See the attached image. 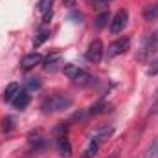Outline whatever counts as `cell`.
I'll return each mask as SVG.
<instances>
[{
	"mask_svg": "<svg viewBox=\"0 0 158 158\" xmlns=\"http://www.w3.org/2000/svg\"><path fill=\"white\" fill-rule=\"evenodd\" d=\"M40 63H42V55L37 53V52H33V53H28V55L22 57L20 68H22V70H31V68H35L37 64H40Z\"/></svg>",
	"mask_w": 158,
	"mask_h": 158,
	"instance_id": "cell-7",
	"label": "cell"
},
{
	"mask_svg": "<svg viewBox=\"0 0 158 158\" xmlns=\"http://www.w3.org/2000/svg\"><path fill=\"white\" fill-rule=\"evenodd\" d=\"M127 22H129V11L127 9H119L118 13L112 17V20H110V31L112 33L123 31L125 26H127Z\"/></svg>",
	"mask_w": 158,
	"mask_h": 158,
	"instance_id": "cell-6",
	"label": "cell"
},
{
	"mask_svg": "<svg viewBox=\"0 0 158 158\" xmlns=\"http://www.w3.org/2000/svg\"><path fill=\"white\" fill-rule=\"evenodd\" d=\"M129 48H131V39H127V37L110 42L109 44V50H107V59H114L118 55H123Z\"/></svg>",
	"mask_w": 158,
	"mask_h": 158,
	"instance_id": "cell-4",
	"label": "cell"
},
{
	"mask_svg": "<svg viewBox=\"0 0 158 158\" xmlns=\"http://www.w3.org/2000/svg\"><path fill=\"white\" fill-rule=\"evenodd\" d=\"M30 99H31V98H30L28 90H19V92H17V96L13 98V101H11V103H13V107H15V109L24 110V109L30 105Z\"/></svg>",
	"mask_w": 158,
	"mask_h": 158,
	"instance_id": "cell-8",
	"label": "cell"
},
{
	"mask_svg": "<svg viewBox=\"0 0 158 158\" xmlns=\"http://www.w3.org/2000/svg\"><path fill=\"white\" fill-rule=\"evenodd\" d=\"M147 76H158V57L151 63V66L147 68Z\"/></svg>",
	"mask_w": 158,
	"mask_h": 158,
	"instance_id": "cell-20",
	"label": "cell"
},
{
	"mask_svg": "<svg viewBox=\"0 0 158 158\" xmlns=\"http://www.w3.org/2000/svg\"><path fill=\"white\" fill-rule=\"evenodd\" d=\"M143 158H158V140L151 143V147H149V149L145 151Z\"/></svg>",
	"mask_w": 158,
	"mask_h": 158,
	"instance_id": "cell-16",
	"label": "cell"
},
{
	"mask_svg": "<svg viewBox=\"0 0 158 158\" xmlns=\"http://www.w3.org/2000/svg\"><path fill=\"white\" fill-rule=\"evenodd\" d=\"M72 105H74V99H72L70 96L57 92V94H52V96H48V98L42 101V110H44L46 114H53V112H64V110H68Z\"/></svg>",
	"mask_w": 158,
	"mask_h": 158,
	"instance_id": "cell-1",
	"label": "cell"
},
{
	"mask_svg": "<svg viewBox=\"0 0 158 158\" xmlns=\"http://www.w3.org/2000/svg\"><path fill=\"white\" fill-rule=\"evenodd\" d=\"M112 132H114V129H112V127H101L99 131H96V132L92 134V138H90V140H94V142H98V143L101 145L103 142H107V140L112 136Z\"/></svg>",
	"mask_w": 158,
	"mask_h": 158,
	"instance_id": "cell-10",
	"label": "cell"
},
{
	"mask_svg": "<svg viewBox=\"0 0 158 158\" xmlns=\"http://www.w3.org/2000/svg\"><path fill=\"white\" fill-rule=\"evenodd\" d=\"M90 4H92V7H98V9H101V7H107L112 0H88Z\"/></svg>",
	"mask_w": 158,
	"mask_h": 158,
	"instance_id": "cell-19",
	"label": "cell"
},
{
	"mask_svg": "<svg viewBox=\"0 0 158 158\" xmlns=\"http://www.w3.org/2000/svg\"><path fill=\"white\" fill-rule=\"evenodd\" d=\"M57 149H59V153L63 156H70L72 155V145H70V140H68L66 134L57 136Z\"/></svg>",
	"mask_w": 158,
	"mask_h": 158,
	"instance_id": "cell-11",
	"label": "cell"
},
{
	"mask_svg": "<svg viewBox=\"0 0 158 158\" xmlns=\"http://www.w3.org/2000/svg\"><path fill=\"white\" fill-rule=\"evenodd\" d=\"M109 22H110V17H109V13L105 11V13H101V15L98 17V20H96V26H98V28H105Z\"/></svg>",
	"mask_w": 158,
	"mask_h": 158,
	"instance_id": "cell-17",
	"label": "cell"
},
{
	"mask_svg": "<svg viewBox=\"0 0 158 158\" xmlns=\"http://www.w3.org/2000/svg\"><path fill=\"white\" fill-rule=\"evenodd\" d=\"M103 53H105V48H103V42L99 39H94L88 44V50H86V59L90 63H99L103 59Z\"/></svg>",
	"mask_w": 158,
	"mask_h": 158,
	"instance_id": "cell-5",
	"label": "cell"
},
{
	"mask_svg": "<svg viewBox=\"0 0 158 158\" xmlns=\"http://www.w3.org/2000/svg\"><path fill=\"white\" fill-rule=\"evenodd\" d=\"M40 85H42V83H40L39 77H30L28 79V88H30V90H39Z\"/></svg>",
	"mask_w": 158,
	"mask_h": 158,
	"instance_id": "cell-18",
	"label": "cell"
},
{
	"mask_svg": "<svg viewBox=\"0 0 158 158\" xmlns=\"http://www.w3.org/2000/svg\"><path fill=\"white\" fill-rule=\"evenodd\" d=\"M48 37H50V31H48V30H42V31L39 33V39L35 40V46H39L40 42H42V40H46Z\"/></svg>",
	"mask_w": 158,
	"mask_h": 158,
	"instance_id": "cell-22",
	"label": "cell"
},
{
	"mask_svg": "<svg viewBox=\"0 0 158 158\" xmlns=\"http://www.w3.org/2000/svg\"><path fill=\"white\" fill-rule=\"evenodd\" d=\"M63 64V59H61V53H50L44 61V70L48 72H55L59 70V66Z\"/></svg>",
	"mask_w": 158,
	"mask_h": 158,
	"instance_id": "cell-9",
	"label": "cell"
},
{
	"mask_svg": "<svg viewBox=\"0 0 158 158\" xmlns=\"http://www.w3.org/2000/svg\"><path fill=\"white\" fill-rule=\"evenodd\" d=\"M20 88H19V85L17 83H9L7 85V88L4 90V99L6 101H13V98L17 96V92H19Z\"/></svg>",
	"mask_w": 158,
	"mask_h": 158,
	"instance_id": "cell-13",
	"label": "cell"
},
{
	"mask_svg": "<svg viewBox=\"0 0 158 158\" xmlns=\"http://www.w3.org/2000/svg\"><path fill=\"white\" fill-rule=\"evenodd\" d=\"M52 4H53V0H39L37 7L42 15H46V13H52Z\"/></svg>",
	"mask_w": 158,
	"mask_h": 158,
	"instance_id": "cell-15",
	"label": "cell"
},
{
	"mask_svg": "<svg viewBox=\"0 0 158 158\" xmlns=\"http://www.w3.org/2000/svg\"><path fill=\"white\" fill-rule=\"evenodd\" d=\"M143 19H145V20H158V0L155 2V4H151V6L145 7Z\"/></svg>",
	"mask_w": 158,
	"mask_h": 158,
	"instance_id": "cell-12",
	"label": "cell"
},
{
	"mask_svg": "<svg viewBox=\"0 0 158 158\" xmlns=\"http://www.w3.org/2000/svg\"><path fill=\"white\" fill-rule=\"evenodd\" d=\"M151 114H158V88L155 92V98H153V105H151Z\"/></svg>",
	"mask_w": 158,
	"mask_h": 158,
	"instance_id": "cell-21",
	"label": "cell"
},
{
	"mask_svg": "<svg viewBox=\"0 0 158 158\" xmlns=\"http://www.w3.org/2000/svg\"><path fill=\"white\" fill-rule=\"evenodd\" d=\"M98 149H99V143H98V142H94V140H90V143H88V147H86V151H85V156H83V158H92V156H96Z\"/></svg>",
	"mask_w": 158,
	"mask_h": 158,
	"instance_id": "cell-14",
	"label": "cell"
},
{
	"mask_svg": "<svg viewBox=\"0 0 158 158\" xmlns=\"http://www.w3.org/2000/svg\"><path fill=\"white\" fill-rule=\"evenodd\" d=\"M158 50V33H151L149 37H145V40L142 42L138 53H136V59L138 61H149Z\"/></svg>",
	"mask_w": 158,
	"mask_h": 158,
	"instance_id": "cell-3",
	"label": "cell"
},
{
	"mask_svg": "<svg viewBox=\"0 0 158 158\" xmlns=\"http://www.w3.org/2000/svg\"><path fill=\"white\" fill-rule=\"evenodd\" d=\"M63 70H64V74H66L68 77L72 79V83H74L76 86L85 88V86H88V85L94 83V77H92L86 70L77 68V66H74V64H66V66H63Z\"/></svg>",
	"mask_w": 158,
	"mask_h": 158,
	"instance_id": "cell-2",
	"label": "cell"
},
{
	"mask_svg": "<svg viewBox=\"0 0 158 158\" xmlns=\"http://www.w3.org/2000/svg\"><path fill=\"white\" fill-rule=\"evenodd\" d=\"M109 158H118V153H114V155H110Z\"/></svg>",
	"mask_w": 158,
	"mask_h": 158,
	"instance_id": "cell-23",
	"label": "cell"
}]
</instances>
